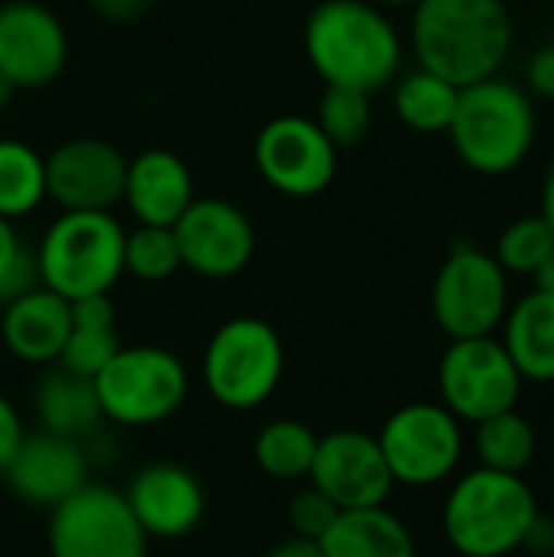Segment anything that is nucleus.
I'll return each mask as SVG.
<instances>
[{
	"instance_id": "obj_38",
	"label": "nucleus",
	"mask_w": 554,
	"mask_h": 557,
	"mask_svg": "<svg viewBox=\"0 0 554 557\" xmlns=\"http://www.w3.org/2000/svg\"><path fill=\"white\" fill-rule=\"evenodd\" d=\"M526 552L539 557H552L554 555V519L545 516V512H535V519L529 522L526 535H522V545Z\"/></svg>"
},
{
	"instance_id": "obj_18",
	"label": "nucleus",
	"mask_w": 554,
	"mask_h": 557,
	"mask_svg": "<svg viewBox=\"0 0 554 557\" xmlns=\"http://www.w3.org/2000/svg\"><path fill=\"white\" fill-rule=\"evenodd\" d=\"M0 476L20 503L56 509L88 483V450L82 441L56 437L49 431H26Z\"/></svg>"
},
{
	"instance_id": "obj_6",
	"label": "nucleus",
	"mask_w": 554,
	"mask_h": 557,
	"mask_svg": "<svg viewBox=\"0 0 554 557\" xmlns=\"http://www.w3.org/2000/svg\"><path fill=\"white\" fill-rule=\"evenodd\" d=\"M199 372L216 405L255 411L284 379V343L261 317H232L209 336Z\"/></svg>"
},
{
	"instance_id": "obj_42",
	"label": "nucleus",
	"mask_w": 554,
	"mask_h": 557,
	"mask_svg": "<svg viewBox=\"0 0 554 557\" xmlns=\"http://www.w3.org/2000/svg\"><path fill=\"white\" fill-rule=\"evenodd\" d=\"M13 95H16V88H13V82L0 72V111L3 108H10V101H13Z\"/></svg>"
},
{
	"instance_id": "obj_36",
	"label": "nucleus",
	"mask_w": 554,
	"mask_h": 557,
	"mask_svg": "<svg viewBox=\"0 0 554 557\" xmlns=\"http://www.w3.org/2000/svg\"><path fill=\"white\" fill-rule=\"evenodd\" d=\"M23 437H26V424H23L16 405L0 392V473L13 460V454L23 444Z\"/></svg>"
},
{
	"instance_id": "obj_25",
	"label": "nucleus",
	"mask_w": 554,
	"mask_h": 557,
	"mask_svg": "<svg viewBox=\"0 0 554 557\" xmlns=\"http://www.w3.org/2000/svg\"><path fill=\"white\" fill-rule=\"evenodd\" d=\"M317 441L320 437L310 424L294 421V418H274L258 431L251 444V457L264 476L281 480V483H297L310 476Z\"/></svg>"
},
{
	"instance_id": "obj_21",
	"label": "nucleus",
	"mask_w": 554,
	"mask_h": 557,
	"mask_svg": "<svg viewBox=\"0 0 554 557\" xmlns=\"http://www.w3.org/2000/svg\"><path fill=\"white\" fill-rule=\"evenodd\" d=\"M33 411L39 421V431H49L56 437L82 441L91 437L101 424V405L95 395V382L82 379L59 362L46 366L36 388H33Z\"/></svg>"
},
{
	"instance_id": "obj_32",
	"label": "nucleus",
	"mask_w": 554,
	"mask_h": 557,
	"mask_svg": "<svg viewBox=\"0 0 554 557\" xmlns=\"http://www.w3.org/2000/svg\"><path fill=\"white\" fill-rule=\"evenodd\" d=\"M118 349L121 343L114 330H72L59 352V366L82 379H95Z\"/></svg>"
},
{
	"instance_id": "obj_19",
	"label": "nucleus",
	"mask_w": 554,
	"mask_h": 557,
	"mask_svg": "<svg viewBox=\"0 0 554 557\" xmlns=\"http://www.w3.org/2000/svg\"><path fill=\"white\" fill-rule=\"evenodd\" d=\"M193 199H196L193 173L186 160L176 157L173 150L150 147V150H140L134 160H127L121 202L131 209L137 225L173 228Z\"/></svg>"
},
{
	"instance_id": "obj_13",
	"label": "nucleus",
	"mask_w": 554,
	"mask_h": 557,
	"mask_svg": "<svg viewBox=\"0 0 554 557\" xmlns=\"http://www.w3.org/2000/svg\"><path fill=\"white\" fill-rule=\"evenodd\" d=\"M180 261L199 277L229 281L242 274L255 258V225L242 206L202 196L193 199L189 209L173 225Z\"/></svg>"
},
{
	"instance_id": "obj_14",
	"label": "nucleus",
	"mask_w": 554,
	"mask_h": 557,
	"mask_svg": "<svg viewBox=\"0 0 554 557\" xmlns=\"http://www.w3.org/2000/svg\"><path fill=\"white\" fill-rule=\"evenodd\" d=\"M307 483L340 509L385 506L395 490L379 441L356 428L330 431L317 441Z\"/></svg>"
},
{
	"instance_id": "obj_22",
	"label": "nucleus",
	"mask_w": 554,
	"mask_h": 557,
	"mask_svg": "<svg viewBox=\"0 0 554 557\" xmlns=\"http://www.w3.org/2000/svg\"><path fill=\"white\" fill-rule=\"evenodd\" d=\"M522 382H554V297L532 290L506 310L500 339Z\"/></svg>"
},
{
	"instance_id": "obj_37",
	"label": "nucleus",
	"mask_w": 554,
	"mask_h": 557,
	"mask_svg": "<svg viewBox=\"0 0 554 557\" xmlns=\"http://www.w3.org/2000/svg\"><path fill=\"white\" fill-rule=\"evenodd\" d=\"M85 3L108 23H131L153 7V0H85Z\"/></svg>"
},
{
	"instance_id": "obj_28",
	"label": "nucleus",
	"mask_w": 554,
	"mask_h": 557,
	"mask_svg": "<svg viewBox=\"0 0 554 557\" xmlns=\"http://www.w3.org/2000/svg\"><path fill=\"white\" fill-rule=\"evenodd\" d=\"M313 121L333 140L336 150L356 147L359 140H366V134L372 127V95H366L359 88L327 85Z\"/></svg>"
},
{
	"instance_id": "obj_7",
	"label": "nucleus",
	"mask_w": 554,
	"mask_h": 557,
	"mask_svg": "<svg viewBox=\"0 0 554 557\" xmlns=\"http://www.w3.org/2000/svg\"><path fill=\"white\" fill-rule=\"evenodd\" d=\"M91 382L104 421L118 428L163 424L189 398V372L163 346H121Z\"/></svg>"
},
{
	"instance_id": "obj_33",
	"label": "nucleus",
	"mask_w": 554,
	"mask_h": 557,
	"mask_svg": "<svg viewBox=\"0 0 554 557\" xmlns=\"http://www.w3.org/2000/svg\"><path fill=\"white\" fill-rule=\"evenodd\" d=\"M343 509L336 503H330L320 490L313 486H304L291 496L287 503V525H291V535L297 539H307V542H320L330 525L336 522Z\"/></svg>"
},
{
	"instance_id": "obj_34",
	"label": "nucleus",
	"mask_w": 554,
	"mask_h": 557,
	"mask_svg": "<svg viewBox=\"0 0 554 557\" xmlns=\"http://www.w3.org/2000/svg\"><path fill=\"white\" fill-rule=\"evenodd\" d=\"M72 330H114V304L111 294H88L69 300Z\"/></svg>"
},
{
	"instance_id": "obj_1",
	"label": "nucleus",
	"mask_w": 554,
	"mask_h": 557,
	"mask_svg": "<svg viewBox=\"0 0 554 557\" xmlns=\"http://www.w3.org/2000/svg\"><path fill=\"white\" fill-rule=\"evenodd\" d=\"M408 39L421 69L467 88L500 75L516 26L506 0H418Z\"/></svg>"
},
{
	"instance_id": "obj_11",
	"label": "nucleus",
	"mask_w": 554,
	"mask_h": 557,
	"mask_svg": "<svg viewBox=\"0 0 554 557\" xmlns=\"http://www.w3.org/2000/svg\"><path fill=\"white\" fill-rule=\"evenodd\" d=\"M441 405L457 418L480 424L500 411L516 408L522 375L513 366L506 346L493 336L451 339L438 366Z\"/></svg>"
},
{
	"instance_id": "obj_16",
	"label": "nucleus",
	"mask_w": 554,
	"mask_h": 557,
	"mask_svg": "<svg viewBox=\"0 0 554 557\" xmlns=\"http://www.w3.org/2000/svg\"><path fill=\"white\" fill-rule=\"evenodd\" d=\"M69 62V33L39 0L0 3V72L16 91L52 85Z\"/></svg>"
},
{
	"instance_id": "obj_9",
	"label": "nucleus",
	"mask_w": 554,
	"mask_h": 557,
	"mask_svg": "<svg viewBox=\"0 0 554 557\" xmlns=\"http://www.w3.org/2000/svg\"><path fill=\"white\" fill-rule=\"evenodd\" d=\"M49 557H147L150 539L121 490L85 483L49 509Z\"/></svg>"
},
{
	"instance_id": "obj_40",
	"label": "nucleus",
	"mask_w": 554,
	"mask_h": 557,
	"mask_svg": "<svg viewBox=\"0 0 554 557\" xmlns=\"http://www.w3.org/2000/svg\"><path fill=\"white\" fill-rule=\"evenodd\" d=\"M532 281H535V290H542V294H552L554 297V248L549 251V258H545V261L535 268Z\"/></svg>"
},
{
	"instance_id": "obj_26",
	"label": "nucleus",
	"mask_w": 554,
	"mask_h": 557,
	"mask_svg": "<svg viewBox=\"0 0 554 557\" xmlns=\"http://www.w3.org/2000/svg\"><path fill=\"white\" fill-rule=\"evenodd\" d=\"M46 202V157L16 137H0V219H26Z\"/></svg>"
},
{
	"instance_id": "obj_31",
	"label": "nucleus",
	"mask_w": 554,
	"mask_h": 557,
	"mask_svg": "<svg viewBox=\"0 0 554 557\" xmlns=\"http://www.w3.org/2000/svg\"><path fill=\"white\" fill-rule=\"evenodd\" d=\"M39 284L36 248L20 235L16 222L0 219V307Z\"/></svg>"
},
{
	"instance_id": "obj_17",
	"label": "nucleus",
	"mask_w": 554,
	"mask_h": 557,
	"mask_svg": "<svg viewBox=\"0 0 554 557\" xmlns=\"http://www.w3.org/2000/svg\"><path fill=\"white\" fill-rule=\"evenodd\" d=\"M121 493L150 542H180L206 519V486L180 463H147Z\"/></svg>"
},
{
	"instance_id": "obj_39",
	"label": "nucleus",
	"mask_w": 554,
	"mask_h": 557,
	"mask_svg": "<svg viewBox=\"0 0 554 557\" xmlns=\"http://www.w3.org/2000/svg\"><path fill=\"white\" fill-rule=\"evenodd\" d=\"M268 557H327L320 542H307V539H297V535H287L281 545H274Z\"/></svg>"
},
{
	"instance_id": "obj_23",
	"label": "nucleus",
	"mask_w": 554,
	"mask_h": 557,
	"mask_svg": "<svg viewBox=\"0 0 554 557\" xmlns=\"http://www.w3.org/2000/svg\"><path fill=\"white\" fill-rule=\"evenodd\" d=\"M320 548L327 557H418L408 525L385 506L343 509Z\"/></svg>"
},
{
	"instance_id": "obj_27",
	"label": "nucleus",
	"mask_w": 554,
	"mask_h": 557,
	"mask_svg": "<svg viewBox=\"0 0 554 557\" xmlns=\"http://www.w3.org/2000/svg\"><path fill=\"white\" fill-rule=\"evenodd\" d=\"M473 447L480 457V467L496 470V473H516L522 476V470L532 463L535 457V428L516 411H500L480 424H473Z\"/></svg>"
},
{
	"instance_id": "obj_2",
	"label": "nucleus",
	"mask_w": 554,
	"mask_h": 557,
	"mask_svg": "<svg viewBox=\"0 0 554 557\" xmlns=\"http://www.w3.org/2000/svg\"><path fill=\"white\" fill-rule=\"evenodd\" d=\"M304 52L327 85L376 95L405 62V42L389 10L369 0H320L304 23Z\"/></svg>"
},
{
	"instance_id": "obj_43",
	"label": "nucleus",
	"mask_w": 554,
	"mask_h": 557,
	"mask_svg": "<svg viewBox=\"0 0 554 557\" xmlns=\"http://www.w3.org/2000/svg\"><path fill=\"white\" fill-rule=\"evenodd\" d=\"M369 3H376V7H382V10H411L418 0H369Z\"/></svg>"
},
{
	"instance_id": "obj_29",
	"label": "nucleus",
	"mask_w": 554,
	"mask_h": 557,
	"mask_svg": "<svg viewBox=\"0 0 554 557\" xmlns=\"http://www.w3.org/2000/svg\"><path fill=\"white\" fill-rule=\"evenodd\" d=\"M180 268L183 261H180V245H176L173 228L137 225L134 232L124 235V274L144 284H160L173 277Z\"/></svg>"
},
{
	"instance_id": "obj_12",
	"label": "nucleus",
	"mask_w": 554,
	"mask_h": 557,
	"mask_svg": "<svg viewBox=\"0 0 554 557\" xmlns=\"http://www.w3.org/2000/svg\"><path fill=\"white\" fill-rule=\"evenodd\" d=\"M251 157L261 180L287 199L320 196L340 170V150L320 124L304 114L271 117L258 131Z\"/></svg>"
},
{
	"instance_id": "obj_30",
	"label": "nucleus",
	"mask_w": 554,
	"mask_h": 557,
	"mask_svg": "<svg viewBox=\"0 0 554 557\" xmlns=\"http://www.w3.org/2000/svg\"><path fill=\"white\" fill-rule=\"evenodd\" d=\"M552 248V225L542 219V212H535V215H522V219H516V222H509L503 228L493 258L500 261V268L506 274H526V277H532L535 268L549 258Z\"/></svg>"
},
{
	"instance_id": "obj_5",
	"label": "nucleus",
	"mask_w": 554,
	"mask_h": 557,
	"mask_svg": "<svg viewBox=\"0 0 554 557\" xmlns=\"http://www.w3.org/2000/svg\"><path fill=\"white\" fill-rule=\"evenodd\" d=\"M124 235L111 212H59L36 245L39 284L65 300L111 294L124 274Z\"/></svg>"
},
{
	"instance_id": "obj_15",
	"label": "nucleus",
	"mask_w": 554,
	"mask_h": 557,
	"mask_svg": "<svg viewBox=\"0 0 554 557\" xmlns=\"http://www.w3.org/2000/svg\"><path fill=\"white\" fill-rule=\"evenodd\" d=\"M124 176L127 157L101 137H69L46 153V199L62 212H111Z\"/></svg>"
},
{
	"instance_id": "obj_4",
	"label": "nucleus",
	"mask_w": 554,
	"mask_h": 557,
	"mask_svg": "<svg viewBox=\"0 0 554 557\" xmlns=\"http://www.w3.org/2000/svg\"><path fill=\"white\" fill-rule=\"evenodd\" d=\"M539 503L529 483L516 473L473 470L444 503V535L464 557H506L522 545Z\"/></svg>"
},
{
	"instance_id": "obj_41",
	"label": "nucleus",
	"mask_w": 554,
	"mask_h": 557,
	"mask_svg": "<svg viewBox=\"0 0 554 557\" xmlns=\"http://www.w3.org/2000/svg\"><path fill=\"white\" fill-rule=\"evenodd\" d=\"M542 219L552 225L554 232V163L549 166V173H545V183H542Z\"/></svg>"
},
{
	"instance_id": "obj_24",
	"label": "nucleus",
	"mask_w": 554,
	"mask_h": 557,
	"mask_svg": "<svg viewBox=\"0 0 554 557\" xmlns=\"http://www.w3.org/2000/svg\"><path fill=\"white\" fill-rule=\"evenodd\" d=\"M392 85V104L405 127L418 134H447L460 98L457 85L421 65H415L411 72H398Z\"/></svg>"
},
{
	"instance_id": "obj_44",
	"label": "nucleus",
	"mask_w": 554,
	"mask_h": 557,
	"mask_svg": "<svg viewBox=\"0 0 554 557\" xmlns=\"http://www.w3.org/2000/svg\"><path fill=\"white\" fill-rule=\"evenodd\" d=\"M552 557H554V555H552Z\"/></svg>"
},
{
	"instance_id": "obj_3",
	"label": "nucleus",
	"mask_w": 554,
	"mask_h": 557,
	"mask_svg": "<svg viewBox=\"0 0 554 557\" xmlns=\"http://www.w3.org/2000/svg\"><path fill=\"white\" fill-rule=\"evenodd\" d=\"M447 137L460 163L480 176H506L519 170L539 137L532 95L509 78H483L460 88Z\"/></svg>"
},
{
	"instance_id": "obj_10",
	"label": "nucleus",
	"mask_w": 554,
	"mask_h": 557,
	"mask_svg": "<svg viewBox=\"0 0 554 557\" xmlns=\"http://www.w3.org/2000/svg\"><path fill=\"white\" fill-rule=\"evenodd\" d=\"M379 447L389 463V473L402 486H434L447 480L464 457L460 421L431 401L402 405L379 431Z\"/></svg>"
},
{
	"instance_id": "obj_8",
	"label": "nucleus",
	"mask_w": 554,
	"mask_h": 557,
	"mask_svg": "<svg viewBox=\"0 0 554 557\" xmlns=\"http://www.w3.org/2000/svg\"><path fill=\"white\" fill-rule=\"evenodd\" d=\"M509 310V274L500 261L464 242L444 258L431 284V313L444 336L477 339L493 336Z\"/></svg>"
},
{
	"instance_id": "obj_35",
	"label": "nucleus",
	"mask_w": 554,
	"mask_h": 557,
	"mask_svg": "<svg viewBox=\"0 0 554 557\" xmlns=\"http://www.w3.org/2000/svg\"><path fill=\"white\" fill-rule=\"evenodd\" d=\"M526 85L529 95H539L545 101H554V42L539 46L526 62Z\"/></svg>"
},
{
	"instance_id": "obj_20",
	"label": "nucleus",
	"mask_w": 554,
	"mask_h": 557,
	"mask_svg": "<svg viewBox=\"0 0 554 557\" xmlns=\"http://www.w3.org/2000/svg\"><path fill=\"white\" fill-rule=\"evenodd\" d=\"M69 333H72L69 300L42 284L3 304V317H0L3 346L13 359L26 366L46 369L59 362Z\"/></svg>"
}]
</instances>
